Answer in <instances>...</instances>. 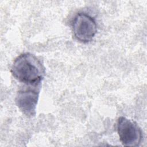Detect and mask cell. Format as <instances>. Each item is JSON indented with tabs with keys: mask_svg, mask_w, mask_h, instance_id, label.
<instances>
[{
	"mask_svg": "<svg viewBox=\"0 0 147 147\" xmlns=\"http://www.w3.org/2000/svg\"><path fill=\"white\" fill-rule=\"evenodd\" d=\"M10 72L20 82L33 86L40 85L45 75V68L34 55L25 52L13 61Z\"/></svg>",
	"mask_w": 147,
	"mask_h": 147,
	"instance_id": "cell-1",
	"label": "cell"
},
{
	"mask_svg": "<svg viewBox=\"0 0 147 147\" xmlns=\"http://www.w3.org/2000/svg\"><path fill=\"white\" fill-rule=\"evenodd\" d=\"M117 130L122 144L126 146H138L142 139V132L137 123L125 117L118 118Z\"/></svg>",
	"mask_w": 147,
	"mask_h": 147,
	"instance_id": "cell-3",
	"label": "cell"
},
{
	"mask_svg": "<svg viewBox=\"0 0 147 147\" xmlns=\"http://www.w3.org/2000/svg\"><path fill=\"white\" fill-rule=\"evenodd\" d=\"M39 94V90L30 87L18 91L16 97V105L27 117L32 118L35 116Z\"/></svg>",
	"mask_w": 147,
	"mask_h": 147,
	"instance_id": "cell-4",
	"label": "cell"
},
{
	"mask_svg": "<svg viewBox=\"0 0 147 147\" xmlns=\"http://www.w3.org/2000/svg\"><path fill=\"white\" fill-rule=\"evenodd\" d=\"M71 29L74 37L82 43L91 41L98 31L95 18L84 12H79L74 16L71 21Z\"/></svg>",
	"mask_w": 147,
	"mask_h": 147,
	"instance_id": "cell-2",
	"label": "cell"
}]
</instances>
